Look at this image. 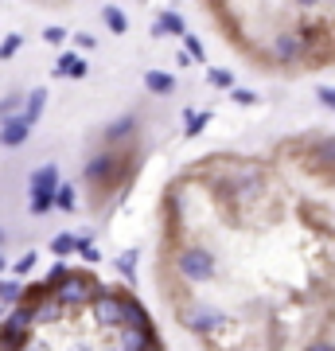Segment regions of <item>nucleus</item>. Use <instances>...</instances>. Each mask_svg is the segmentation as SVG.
Returning a JSON list of instances; mask_svg holds the SVG:
<instances>
[{
	"mask_svg": "<svg viewBox=\"0 0 335 351\" xmlns=\"http://www.w3.org/2000/svg\"><path fill=\"white\" fill-rule=\"evenodd\" d=\"M0 351H164V339L125 285L59 269L16 301Z\"/></svg>",
	"mask_w": 335,
	"mask_h": 351,
	"instance_id": "nucleus-2",
	"label": "nucleus"
},
{
	"mask_svg": "<svg viewBox=\"0 0 335 351\" xmlns=\"http://www.w3.org/2000/svg\"><path fill=\"white\" fill-rule=\"evenodd\" d=\"M32 4H51V8H59V4H66V0H32Z\"/></svg>",
	"mask_w": 335,
	"mask_h": 351,
	"instance_id": "nucleus-4",
	"label": "nucleus"
},
{
	"mask_svg": "<svg viewBox=\"0 0 335 351\" xmlns=\"http://www.w3.org/2000/svg\"><path fill=\"white\" fill-rule=\"evenodd\" d=\"M238 59L273 78L335 71V0H195Z\"/></svg>",
	"mask_w": 335,
	"mask_h": 351,
	"instance_id": "nucleus-3",
	"label": "nucleus"
},
{
	"mask_svg": "<svg viewBox=\"0 0 335 351\" xmlns=\"http://www.w3.org/2000/svg\"><path fill=\"white\" fill-rule=\"evenodd\" d=\"M160 293L195 351H335V133L179 168Z\"/></svg>",
	"mask_w": 335,
	"mask_h": 351,
	"instance_id": "nucleus-1",
	"label": "nucleus"
}]
</instances>
